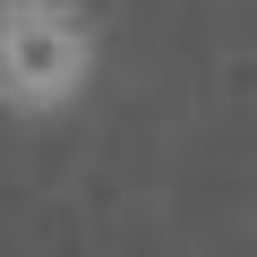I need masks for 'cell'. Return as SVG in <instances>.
I'll use <instances>...</instances> for the list:
<instances>
[{
	"label": "cell",
	"mask_w": 257,
	"mask_h": 257,
	"mask_svg": "<svg viewBox=\"0 0 257 257\" xmlns=\"http://www.w3.org/2000/svg\"><path fill=\"white\" fill-rule=\"evenodd\" d=\"M94 77V18L77 0H0V111L52 120Z\"/></svg>",
	"instance_id": "6da1fadb"
}]
</instances>
